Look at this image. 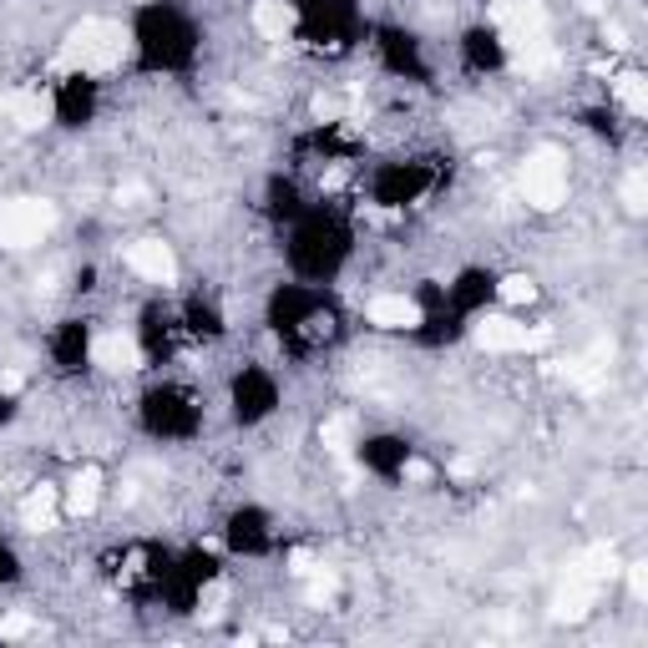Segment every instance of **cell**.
<instances>
[{
  "label": "cell",
  "instance_id": "cell-1",
  "mask_svg": "<svg viewBox=\"0 0 648 648\" xmlns=\"http://www.w3.org/2000/svg\"><path fill=\"white\" fill-rule=\"evenodd\" d=\"M122 56V31L112 21H81L71 26L66 46H61V66L66 71H107Z\"/></svg>",
  "mask_w": 648,
  "mask_h": 648
},
{
  "label": "cell",
  "instance_id": "cell-2",
  "mask_svg": "<svg viewBox=\"0 0 648 648\" xmlns=\"http://www.w3.org/2000/svg\"><path fill=\"white\" fill-rule=\"evenodd\" d=\"M56 223L51 203L36 198H16V203H0V249H26V243H41Z\"/></svg>",
  "mask_w": 648,
  "mask_h": 648
},
{
  "label": "cell",
  "instance_id": "cell-3",
  "mask_svg": "<svg viewBox=\"0 0 648 648\" xmlns=\"http://www.w3.org/2000/svg\"><path fill=\"white\" fill-rule=\"evenodd\" d=\"M567 193V173H562V157L557 152H537L527 157V168H522V198L542 213H552Z\"/></svg>",
  "mask_w": 648,
  "mask_h": 648
},
{
  "label": "cell",
  "instance_id": "cell-4",
  "mask_svg": "<svg viewBox=\"0 0 648 648\" xmlns=\"http://www.w3.org/2000/svg\"><path fill=\"white\" fill-rule=\"evenodd\" d=\"M476 345L481 350H497V355L537 350V345H547V330H527V324H517V319H481L476 324Z\"/></svg>",
  "mask_w": 648,
  "mask_h": 648
},
{
  "label": "cell",
  "instance_id": "cell-5",
  "mask_svg": "<svg viewBox=\"0 0 648 648\" xmlns=\"http://www.w3.org/2000/svg\"><path fill=\"white\" fill-rule=\"evenodd\" d=\"M127 269L142 274V279H152V284H173L178 279V259H173V249L162 238L132 243V249H127Z\"/></svg>",
  "mask_w": 648,
  "mask_h": 648
},
{
  "label": "cell",
  "instance_id": "cell-6",
  "mask_svg": "<svg viewBox=\"0 0 648 648\" xmlns=\"http://www.w3.org/2000/svg\"><path fill=\"white\" fill-rule=\"evenodd\" d=\"M365 314H370L375 330H416L421 324V304L405 299V294H380V299H370Z\"/></svg>",
  "mask_w": 648,
  "mask_h": 648
},
{
  "label": "cell",
  "instance_id": "cell-7",
  "mask_svg": "<svg viewBox=\"0 0 648 648\" xmlns=\"http://www.w3.org/2000/svg\"><path fill=\"white\" fill-rule=\"evenodd\" d=\"M492 16L512 36H527V31H542V0H497Z\"/></svg>",
  "mask_w": 648,
  "mask_h": 648
},
{
  "label": "cell",
  "instance_id": "cell-8",
  "mask_svg": "<svg viewBox=\"0 0 648 648\" xmlns=\"http://www.w3.org/2000/svg\"><path fill=\"white\" fill-rule=\"evenodd\" d=\"M92 355H97V365H102V370H112V375H127V370H137V365H142V360H137V345H132L127 335H102Z\"/></svg>",
  "mask_w": 648,
  "mask_h": 648
},
{
  "label": "cell",
  "instance_id": "cell-9",
  "mask_svg": "<svg viewBox=\"0 0 648 648\" xmlns=\"http://www.w3.org/2000/svg\"><path fill=\"white\" fill-rule=\"evenodd\" d=\"M593 593H598V583H593V578H578V573H573V578H567V588L557 593L552 613H557V618H573V623H578V618H583V613L593 608Z\"/></svg>",
  "mask_w": 648,
  "mask_h": 648
},
{
  "label": "cell",
  "instance_id": "cell-10",
  "mask_svg": "<svg viewBox=\"0 0 648 648\" xmlns=\"http://www.w3.org/2000/svg\"><path fill=\"white\" fill-rule=\"evenodd\" d=\"M97 497H102V471H97V466H81L76 481H71V512L87 517V512L97 507Z\"/></svg>",
  "mask_w": 648,
  "mask_h": 648
},
{
  "label": "cell",
  "instance_id": "cell-11",
  "mask_svg": "<svg viewBox=\"0 0 648 648\" xmlns=\"http://www.w3.org/2000/svg\"><path fill=\"white\" fill-rule=\"evenodd\" d=\"M254 26H259V36H284L289 26H294V11H289V0H259L254 6Z\"/></svg>",
  "mask_w": 648,
  "mask_h": 648
},
{
  "label": "cell",
  "instance_id": "cell-12",
  "mask_svg": "<svg viewBox=\"0 0 648 648\" xmlns=\"http://www.w3.org/2000/svg\"><path fill=\"white\" fill-rule=\"evenodd\" d=\"M613 92H618V102H623L628 117H643V112H648V81H643L638 71H623V76L613 81Z\"/></svg>",
  "mask_w": 648,
  "mask_h": 648
},
{
  "label": "cell",
  "instance_id": "cell-13",
  "mask_svg": "<svg viewBox=\"0 0 648 648\" xmlns=\"http://www.w3.org/2000/svg\"><path fill=\"white\" fill-rule=\"evenodd\" d=\"M517 41V66L522 71H547L552 66V46L542 41V31H527V36H512Z\"/></svg>",
  "mask_w": 648,
  "mask_h": 648
},
{
  "label": "cell",
  "instance_id": "cell-14",
  "mask_svg": "<svg viewBox=\"0 0 648 648\" xmlns=\"http://www.w3.org/2000/svg\"><path fill=\"white\" fill-rule=\"evenodd\" d=\"M233 395H238V416H243V421H259V416L269 411V385H259L254 375H249V380H238Z\"/></svg>",
  "mask_w": 648,
  "mask_h": 648
},
{
  "label": "cell",
  "instance_id": "cell-15",
  "mask_svg": "<svg viewBox=\"0 0 648 648\" xmlns=\"http://www.w3.org/2000/svg\"><path fill=\"white\" fill-rule=\"evenodd\" d=\"M21 517H26V527H31V532H46V527L56 522V497L41 486V492L26 502V512H21Z\"/></svg>",
  "mask_w": 648,
  "mask_h": 648
},
{
  "label": "cell",
  "instance_id": "cell-16",
  "mask_svg": "<svg viewBox=\"0 0 648 648\" xmlns=\"http://www.w3.org/2000/svg\"><path fill=\"white\" fill-rule=\"evenodd\" d=\"M11 112H16L21 127H41V122H46V97H41V92H21V97L11 102Z\"/></svg>",
  "mask_w": 648,
  "mask_h": 648
},
{
  "label": "cell",
  "instance_id": "cell-17",
  "mask_svg": "<svg viewBox=\"0 0 648 648\" xmlns=\"http://www.w3.org/2000/svg\"><path fill=\"white\" fill-rule=\"evenodd\" d=\"M319 441H324V451H335V456H345V451H350V421H345V416H335V421H324V426H319Z\"/></svg>",
  "mask_w": 648,
  "mask_h": 648
},
{
  "label": "cell",
  "instance_id": "cell-18",
  "mask_svg": "<svg viewBox=\"0 0 648 648\" xmlns=\"http://www.w3.org/2000/svg\"><path fill=\"white\" fill-rule=\"evenodd\" d=\"M502 299H507V304H532V299H537V284L522 279V274H512V279H502Z\"/></svg>",
  "mask_w": 648,
  "mask_h": 648
},
{
  "label": "cell",
  "instance_id": "cell-19",
  "mask_svg": "<svg viewBox=\"0 0 648 648\" xmlns=\"http://www.w3.org/2000/svg\"><path fill=\"white\" fill-rule=\"evenodd\" d=\"M623 203H628V213H643V208H648V188H643V173H628V178H623Z\"/></svg>",
  "mask_w": 648,
  "mask_h": 648
},
{
  "label": "cell",
  "instance_id": "cell-20",
  "mask_svg": "<svg viewBox=\"0 0 648 648\" xmlns=\"http://www.w3.org/2000/svg\"><path fill=\"white\" fill-rule=\"evenodd\" d=\"M26 633H31V618H21V613L0 618V638H26Z\"/></svg>",
  "mask_w": 648,
  "mask_h": 648
},
{
  "label": "cell",
  "instance_id": "cell-21",
  "mask_svg": "<svg viewBox=\"0 0 648 648\" xmlns=\"http://www.w3.org/2000/svg\"><path fill=\"white\" fill-rule=\"evenodd\" d=\"M340 112H345V102H340V97H319V102H314V117H319V122H335Z\"/></svg>",
  "mask_w": 648,
  "mask_h": 648
},
{
  "label": "cell",
  "instance_id": "cell-22",
  "mask_svg": "<svg viewBox=\"0 0 648 648\" xmlns=\"http://www.w3.org/2000/svg\"><path fill=\"white\" fill-rule=\"evenodd\" d=\"M314 567H319V562H314L309 552H294V557H289V573H294V578H309Z\"/></svg>",
  "mask_w": 648,
  "mask_h": 648
},
{
  "label": "cell",
  "instance_id": "cell-23",
  "mask_svg": "<svg viewBox=\"0 0 648 648\" xmlns=\"http://www.w3.org/2000/svg\"><path fill=\"white\" fill-rule=\"evenodd\" d=\"M628 588H633V598H648V578H643V567H638V562L628 567Z\"/></svg>",
  "mask_w": 648,
  "mask_h": 648
}]
</instances>
